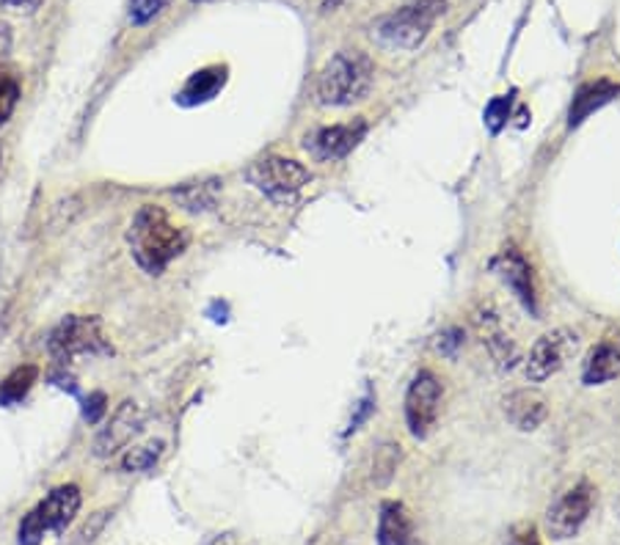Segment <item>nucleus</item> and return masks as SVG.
<instances>
[{
    "instance_id": "nucleus-9",
    "label": "nucleus",
    "mask_w": 620,
    "mask_h": 545,
    "mask_svg": "<svg viewBox=\"0 0 620 545\" xmlns=\"http://www.w3.org/2000/svg\"><path fill=\"white\" fill-rule=\"evenodd\" d=\"M438 405H442V383L431 370H422L413 375L411 386L406 392V422L413 438H425L436 424Z\"/></svg>"
},
{
    "instance_id": "nucleus-21",
    "label": "nucleus",
    "mask_w": 620,
    "mask_h": 545,
    "mask_svg": "<svg viewBox=\"0 0 620 545\" xmlns=\"http://www.w3.org/2000/svg\"><path fill=\"white\" fill-rule=\"evenodd\" d=\"M510 111H513V95L494 97L488 102V108H485V127L496 135L510 122Z\"/></svg>"
},
{
    "instance_id": "nucleus-24",
    "label": "nucleus",
    "mask_w": 620,
    "mask_h": 545,
    "mask_svg": "<svg viewBox=\"0 0 620 545\" xmlns=\"http://www.w3.org/2000/svg\"><path fill=\"white\" fill-rule=\"evenodd\" d=\"M397 460H400V451H397V446H392V444L381 446L379 455H375V471H384L381 482L389 480L392 471L397 469Z\"/></svg>"
},
{
    "instance_id": "nucleus-27",
    "label": "nucleus",
    "mask_w": 620,
    "mask_h": 545,
    "mask_svg": "<svg viewBox=\"0 0 620 545\" xmlns=\"http://www.w3.org/2000/svg\"><path fill=\"white\" fill-rule=\"evenodd\" d=\"M508 545H541L537 529L535 527H519L513 534H510Z\"/></svg>"
},
{
    "instance_id": "nucleus-15",
    "label": "nucleus",
    "mask_w": 620,
    "mask_h": 545,
    "mask_svg": "<svg viewBox=\"0 0 620 545\" xmlns=\"http://www.w3.org/2000/svg\"><path fill=\"white\" fill-rule=\"evenodd\" d=\"M620 375V339H604L587 356L582 367V381L587 386H602Z\"/></svg>"
},
{
    "instance_id": "nucleus-4",
    "label": "nucleus",
    "mask_w": 620,
    "mask_h": 545,
    "mask_svg": "<svg viewBox=\"0 0 620 545\" xmlns=\"http://www.w3.org/2000/svg\"><path fill=\"white\" fill-rule=\"evenodd\" d=\"M48 350L59 363H75L77 358L111 356L113 347L100 317L72 314L50 331Z\"/></svg>"
},
{
    "instance_id": "nucleus-28",
    "label": "nucleus",
    "mask_w": 620,
    "mask_h": 545,
    "mask_svg": "<svg viewBox=\"0 0 620 545\" xmlns=\"http://www.w3.org/2000/svg\"><path fill=\"white\" fill-rule=\"evenodd\" d=\"M370 413H372V397H370V394H367V397L359 402V408H356V417L350 419L348 433H356V430L361 428V422H364V419L370 417Z\"/></svg>"
},
{
    "instance_id": "nucleus-6",
    "label": "nucleus",
    "mask_w": 620,
    "mask_h": 545,
    "mask_svg": "<svg viewBox=\"0 0 620 545\" xmlns=\"http://www.w3.org/2000/svg\"><path fill=\"white\" fill-rule=\"evenodd\" d=\"M246 179L260 190L262 196H268L276 205H289L296 201L298 194L309 185V171L301 163L289 158H262L255 165H248Z\"/></svg>"
},
{
    "instance_id": "nucleus-13",
    "label": "nucleus",
    "mask_w": 620,
    "mask_h": 545,
    "mask_svg": "<svg viewBox=\"0 0 620 545\" xmlns=\"http://www.w3.org/2000/svg\"><path fill=\"white\" fill-rule=\"evenodd\" d=\"M503 408L508 422L513 424L516 430H521V433H532V430L541 428V424L546 422V417H549V402H546L544 394L535 392V388H519V392L508 394Z\"/></svg>"
},
{
    "instance_id": "nucleus-3",
    "label": "nucleus",
    "mask_w": 620,
    "mask_h": 545,
    "mask_svg": "<svg viewBox=\"0 0 620 545\" xmlns=\"http://www.w3.org/2000/svg\"><path fill=\"white\" fill-rule=\"evenodd\" d=\"M80 501L83 498L77 485H61L55 491H50L48 498H41L39 505L20 521V545H41L48 537L64 534L66 527L75 521Z\"/></svg>"
},
{
    "instance_id": "nucleus-8",
    "label": "nucleus",
    "mask_w": 620,
    "mask_h": 545,
    "mask_svg": "<svg viewBox=\"0 0 620 545\" xmlns=\"http://www.w3.org/2000/svg\"><path fill=\"white\" fill-rule=\"evenodd\" d=\"M579 336L571 329H557L551 334L541 336V339L532 345L530 356H526L524 372L532 383H544L551 375L562 370L568 363V358L576 352Z\"/></svg>"
},
{
    "instance_id": "nucleus-32",
    "label": "nucleus",
    "mask_w": 620,
    "mask_h": 545,
    "mask_svg": "<svg viewBox=\"0 0 620 545\" xmlns=\"http://www.w3.org/2000/svg\"><path fill=\"white\" fill-rule=\"evenodd\" d=\"M0 165H3V149H0Z\"/></svg>"
},
{
    "instance_id": "nucleus-2",
    "label": "nucleus",
    "mask_w": 620,
    "mask_h": 545,
    "mask_svg": "<svg viewBox=\"0 0 620 545\" xmlns=\"http://www.w3.org/2000/svg\"><path fill=\"white\" fill-rule=\"evenodd\" d=\"M375 80V66L359 50H343L320 70L318 100L331 108H345L361 102L370 95Z\"/></svg>"
},
{
    "instance_id": "nucleus-12",
    "label": "nucleus",
    "mask_w": 620,
    "mask_h": 545,
    "mask_svg": "<svg viewBox=\"0 0 620 545\" xmlns=\"http://www.w3.org/2000/svg\"><path fill=\"white\" fill-rule=\"evenodd\" d=\"M496 276L503 278L505 287L516 295L521 306L530 314H537V298H535V284H532V268L516 248H505L499 257L494 259Z\"/></svg>"
},
{
    "instance_id": "nucleus-16",
    "label": "nucleus",
    "mask_w": 620,
    "mask_h": 545,
    "mask_svg": "<svg viewBox=\"0 0 620 545\" xmlns=\"http://www.w3.org/2000/svg\"><path fill=\"white\" fill-rule=\"evenodd\" d=\"M618 95H620V86H615V83H609V80L587 83V86H582L576 95H573L571 111H568V124L576 127V124L585 122L593 111H598V108H604L607 102H612Z\"/></svg>"
},
{
    "instance_id": "nucleus-30",
    "label": "nucleus",
    "mask_w": 620,
    "mask_h": 545,
    "mask_svg": "<svg viewBox=\"0 0 620 545\" xmlns=\"http://www.w3.org/2000/svg\"><path fill=\"white\" fill-rule=\"evenodd\" d=\"M207 545H246L240 537H235V534H219V537H213Z\"/></svg>"
},
{
    "instance_id": "nucleus-17",
    "label": "nucleus",
    "mask_w": 620,
    "mask_h": 545,
    "mask_svg": "<svg viewBox=\"0 0 620 545\" xmlns=\"http://www.w3.org/2000/svg\"><path fill=\"white\" fill-rule=\"evenodd\" d=\"M224 83H226V66H207V70L196 72V75L185 83V88L179 91L177 100L183 102V106H199V102L213 100L221 88H224Z\"/></svg>"
},
{
    "instance_id": "nucleus-1",
    "label": "nucleus",
    "mask_w": 620,
    "mask_h": 545,
    "mask_svg": "<svg viewBox=\"0 0 620 545\" xmlns=\"http://www.w3.org/2000/svg\"><path fill=\"white\" fill-rule=\"evenodd\" d=\"M188 232L172 223V218L152 205L138 210V215L131 223V232H127L133 259L149 276H160L188 248Z\"/></svg>"
},
{
    "instance_id": "nucleus-18",
    "label": "nucleus",
    "mask_w": 620,
    "mask_h": 545,
    "mask_svg": "<svg viewBox=\"0 0 620 545\" xmlns=\"http://www.w3.org/2000/svg\"><path fill=\"white\" fill-rule=\"evenodd\" d=\"M163 449H165L163 441L133 446V449H127V455L122 458V471H127V474H141V471L154 469V466L160 463V458H163Z\"/></svg>"
},
{
    "instance_id": "nucleus-11",
    "label": "nucleus",
    "mask_w": 620,
    "mask_h": 545,
    "mask_svg": "<svg viewBox=\"0 0 620 545\" xmlns=\"http://www.w3.org/2000/svg\"><path fill=\"white\" fill-rule=\"evenodd\" d=\"M364 133H367L364 122L331 124V127H320L314 129L312 135H307V149L318 160H343L359 147Z\"/></svg>"
},
{
    "instance_id": "nucleus-14",
    "label": "nucleus",
    "mask_w": 620,
    "mask_h": 545,
    "mask_svg": "<svg viewBox=\"0 0 620 545\" xmlns=\"http://www.w3.org/2000/svg\"><path fill=\"white\" fill-rule=\"evenodd\" d=\"M379 545H420L411 512L400 501H384L379 516Z\"/></svg>"
},
{
    "instance_id": "nucleus-20",
    "label": "nucleus",
    "mask_w": 620,
    "mask_h": 545,
    "mask_svg": "<svg viewBox=\"0 0 620 545\" xmlns=\"http://www.w3.org/2000/svg\"><path fill=\"white\" fill-rule=\"evenodd\" d=\"M215 194H219V182H194L185 185L183 190H174V199L183 201L188 210H210L215 205Z\"/></svg>"
},
{
    "instance_id": "nucleus-25",
    "label": "nucleus",
    "mask_w": 620,
    "mask_h": 545,
    "mask_svg": "<svg viewBox=\"0 0 620 545\" xmlns=\"http://www.w3.org/2000/svg\"><path fill=\"white\" fill-rule=\"evenodd\" d=\"M106 411H108V397L102 392H95L89 394V399L83 405V419L89 424H97L102 417H106Z\"/></svg>"
},
{
    "instance_id": "nucleus-19",
    "label": "nucleus",
    "mask_w": 620,
    "mask_h": 545,
    "mask_svg": "<svg viewBox=\"0 0 620 545\" xmlns=\"http://www.w3.org/2000/svg\"><path fill=\"white\" fill-rule=\"evenodd\" d=\"M36 367H17L7 381L0 383V405H17L36 383Z\"/></svg>"
},
{
    "instance_id": "nucleus-7",
    "label": "nucleus",
    "mask_w": 620,
    "mask_h": 545,
    "mask_svg": "<svg viewBox=\"0 0 620 545\" xmlns=\"http://www.w3.org/2000/svg\"><path fill=\"white\" fill-rule=\"evenodd\" d=\"M593 496H596V491H593L591 482H579L571 491L562 493L546 510V532L555 540L576 537L579 529L585 527V521L591 518Z\"/></svg>"
},
{
    "instance_id": "nucleus-22",
    "label": "nucleus",
    "mask_w": 620,
    "mask_h": 545,
    "mask_svg": "<svg viewBox=\"0 0 620 545\" xmlns=\"http://www.w3.org/2000/svg\"><path fill=\"white\" fill-rule=\"evenodd\" d=\"M20 102V83L12 75L0 72V124H7L12 119L14 108Z\"/></svg>"
},
{
    "instance_id": "nucleus-5",
    "label": "nucleus",
    "mask_w": 620,
    "mask_h": 545,
    "mask_svg": "<svg viewBox=\"0 0 620 545\" xmlns=\"http://www.w3.org/2000/svg\"><path fill=\"white\" fill-rule=\"evenodd\" d=\"M444 12V0H420L413 7L397 9L389 17L379 20L375 25V39L386 48L395 50H417L422 41L431 34L433 23L438 20V14Z\"/></svg>"
},
{
    "instance_id": "nucleus-23",
    "label": "nucleus",
    "mask_w": 620,
    "mask_h": 545,
    "mask_svg": "<svg viewBox=\"0 0 620 545\" xmlns=\"http://www.w3.org/2000/svg\"><path fill=\"white\" fill-rule=\"evenodd\" d=\"M165 3H169V0H131V20L136 25L149 23V20L163 12Z\"/></svg>"
},
{
    "instance_id": "nucleus-29",
    "label": "nucleus",
    "mask_w": 620,
    "mask_h": 545,
    "mask_svg": "<svg viewBox=\"0 0 620 545\" xmlns=\"http://www.w3.org/2000/svg\"><path fill=\"white\" fill-rule=\"evenodd\" d=\"M9 48H12V34L7 23H0V55H7Z\"/></svg>"
},
{
    "instance_id": "nucleus-10",
    "label": "nucleus",
    "mask_w": 620,
    "mask_h": 545,
    "mask_svg": "<svg viewBox=\"0 0 620 545\" xmlns=\"http://www.w3.org/2000/svg\"><path fill=\"white\" fill-rule=\"evenodd\" d=\"M144 430V413L133 399L119 405V411L113 413L111 422L97 433L95 438V455L97 458H111L119 449L131 444L138 433Z\"/></svg>"
},
{
    "instance_id": "nucleus-31",
    "label": "nucleus",
    "mask_w": 620,
    "mask_h": 545,
    "mask_svg": "<svg viewBox=\"0 0 620 545\" xmlns=\"http://www.w3.org/2000/svg\"><path fill=\"white\" fill-rule=\"evenodd\" d=\"M3 3H9V7H17V9H36L41 0H3Z\"/></svg>"
},
{
    "instance_id": "nucleus-26",
    "label": "nucleus",
    "mask_w": 620,
    "mask_h": 545,
    "mask_svg": "<svg viewBox=\"0 0 620 545\" xmlns=\"http://www.w3.org/2000/svg\"><path fill=\"white\" fill-rule=\"evenodd\" d=\"M461 345H463V339H461V331L458 329H447L436 342L438 352H444V356H455V350H458Z\"/></svg>"
}]
</instances>
